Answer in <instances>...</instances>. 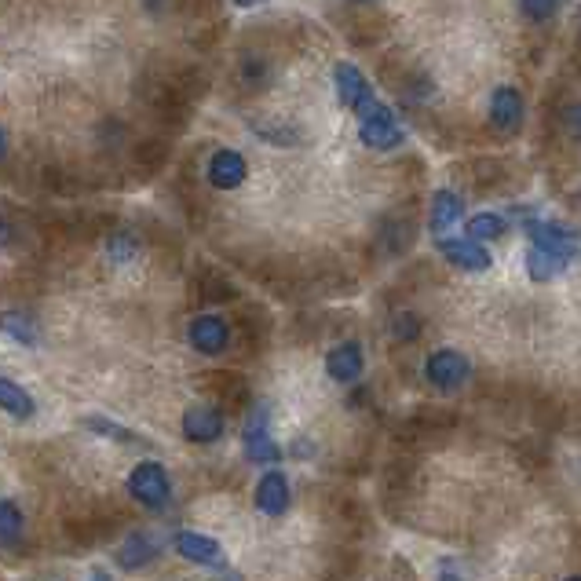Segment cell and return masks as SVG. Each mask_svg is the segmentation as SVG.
Here are the masks:
<instances>
[{"mask_svg":"<svg viewBox=\"0 0 581 581\" xmlns=\"http://www.w3.org/2000/svg\"><path fill=\"white\" fill-rule=\"evenodd\" d=\"M527 234H530L527 275H530V282H538V286H545V282H552L556 275H563L567 264L578 256V245H574L571 231H563L556 223L530 220Z\"/></svg>","mask_w":581,"mask_h":581,"instance_id":"6da1fadb","label":"cell"},{"mask_svg":"<svg viewBox=\"0 0 581 581\" xmlns=\"http://www.w3.org/2000/svg\"><path fill=\"white\" fill-rule=\"evenodd\" d=\"M333 81H337V96L340 103L348 106V110H355L362 117H373V114H381L384 103L377 96H373V88L370 81L362 77V70L355 63H337L333 66Z\"/></svg>","mask_w":581,"mask_h":581,"instance_id":"7a4b0ae2","label":"cell"},{"mask_svg":"<svg viewBox=\"0 0 581 581\" xmlns=\"http://www.w3.org/2000/svg\"><path fill=\"white\" fill-rule=\"evenodd\" d=\"M128 494L136 497L143 508L161 512V508L172 501V483H169L165 465H158V461H139V465L132 468V476H128Z\"/></svg>","mask_w":581,"mask_h":581,"instance_id":"3957f363","label":"cell"},{"mask_svg":"<svg viewBox=\"0 0 581 581\" xmlns=\"http://www.w3.org/2000/svg\"><path fill=\"white\" fill-rule=\"evenodd\" d=\"M424 377H428V384H432L435 391L450 395V391H461L468 384L472 362L454 348H439L428 355V362H424Z\"/></svg>","mask_w":581,"mask_h":581,"instance_id":"277c9868","label":"cell"},{"mask_svg":"<svg viewBox=\"0 0 581 581\" xmlns=\"http://www.w3.org/2000/svg\"><path fill=\"white\" fill-rule=\"evenodd\" d=\"M267 406H253L249 417H245V428H242V446H245V457L253 465H278L282 461V450L275 446L271 432H267Z\"/></svg>","mask_w":581,"mask_h":581,"instance_id":"5b68a950","label":"cell"},{"mask_svg":"<svg viewBox=\"0 0 581 581\" xmlns=\"http://www.w3.org/2000/svg\"><path fill=\"white\" fill-rule=\"evenodd\" d=\"M187 340L201 355H223L231 348V326L220 315H198L191 322V329H187Z\"/></svg>","mask_w":581,"mask_h":581,"instance_id":"8992f818","label":"cell"},{"mask_svg":"<svg viewBox=\"0 0 581 581\" xmlns=\"http://www.w3.org/2000/svg\"><path fill=\"white\" fill-rule=\"evenodd\" d=\"M439 253L457 271H468V275L490 271V253H486L483 242H476V238H439Z\"/></svg>","mask_w":581,"mask_h":581,"instance_id":"52a82bcc","label":"cell"},{"mask_svg":"<svg viewBox=\"0 0 581 581\" xmlns=\"http://www.w3.org/2000/svg\"><path fill=\"white\" fill-rule=\"evenodd\" d=\"M359 139L366 143L370 150H395L402 147V139H406V132L399 128V121H395V114H391L388 106H384L381 114L373 117H362L359 121Z\"/></svg>","mask_w":581,"mask_h":581,"instance_id":"ba28073f","label":"cell"},{"mask_svg":"<svg viewBox=\"0 0 581 581\" xmlns=\"http://www.w3.org/2000/svg\"><path fill=\"white\" fill-rule=\"evenodd\" d=\"M205 176H209V187H216V191H238L245 183V176H249V165H245V158L238 150L223 147L209 158Z\"/></svg>","mask_w":581,"mask_h":581,"instance_id":"9c48e42d","label":"cell"},{"mask_svg":"<svg viewBox=\"0 0 581 581\" xmlns=\"http://www.w3.org/2000/svg\"><path fill=\"white\" fill-rule=\"evenodd\" d=\"M289 505H293V490H289L286 472H278V468L264 472L260 483H256V508H260L264 516L278 519V516H286Z\"/></svg>","mask_w":581,"mask_h":581,"instance_id":"30bf717a","label":"cell"},{"mask_svg":"<svg viewBox=\"0 0 581 581\" xmlns=\"http://www.w3.org/2000/svg\"><path fill=\"white\" fill-rule=\"evenodd\" d=\"M523 96H519L516 88L501 85L490 96V125L501 132V136H512V132H519V125H523Z\"/></svg>","mask_w":581,"mask_h":581,"instance_id":"8fae6325","label":"cell"},{"mask_svg":"<svg viewBox=\"0 0 581 581\" xmlns=\"http://www.w3.org/2000/svg\"><path fill=\"white\" fill-rule=\"evenodd\" d=\"M223 413L216 410V406H205V402H198V406H191V410L183 413V435L191 439V443H216L223 435Z\"/></svg>","mask_w":581,"mask_h":581,"instance_id":"7c38bea8","label":"cell"},{"mask_svg":"<svg viewBox=\"0 0 581 581\" xmlns=\"http://www.w3.org/2000/svg\"><path fill=\"white\" fill-rule=\"evenodd\" d=\"M362 366H366V359H362L359 340H344L326 355V373L337 384H355L362 377Z\"/></svg>","mask_w":581,"mask_h":581,"instance_id":"4fadbf2b","label":"cell"},{"mask_svg":"<svg viewBox=\"0 0 581 581\" xmlns=\"http://www.w3.org/2000/svg\"><path fill=\"white\" fill-rule=\"evenodd\" d=\"M176 552H180L187 563H198V567H212V571H220L223 563V549L220 541L205 538V534H194V530H183L176 534Z\"/></svg>","mask_w":581,"mask_h":581,"instance_id":"5bb4252c","label":"cell"},{"mask_svg":"<svg viewBox=\"0 0 581 581\" xmlns=\"http://www.w3.org/2000/svg\"><path fill=\"white\" fill-rule=\"evenodd\" d=\"M161 541L154 538V534H143V530H136V534H128L125 541H121V549H117V563L125 567V571H139V567H147L154 556H158Z\"/></svg>","mask_w":581,"mask_h":581,"instance_id":"9a60e30c","label":"cell"},{"mask_svg":"<svg viewBox=\"0 0 581 581\" xmlns=\"http://www.w3.org/2000/svg\"><path fill=\"white\" fill-rule=\"evenodd\" d=\"M0 329H4L11 340L26 344V348H37V344H41V329H37V322H33L26 311H4V315H0Z\"/></svg>","mask_w":581,"mask_h":581,"instance_id":"2e32d148","label":"cell"},{"mask_svg":"<svg viewBox=\"0 0 581 581\" xmlns=\"http://www.w3.org/2000/svg\"><path fill=\"white\" fill-rule=\"evenodd\" d=\"M461 212H465V205H461L457 194L439 191L432 201V216H428V223H432V231H450V227L461 220Z\"/></svg>","mask_w":581,"mask_h":581,"instance_id":"e0dca14e","label":"cell"},{"mask_svg":"<svg viewBox=\"0 0 581 581\" xmlns=\"http://www.w3.org/2000/svg\"><path fill=\"white\" fill-rule=\"evenodd\" d=\"M0 410H8L11 417H19V421H30L33 417V399L26 395V388H19L15 381H8V377H0Z\"/></svg>","mask_w":581,"mask_h":581,"instance_id":"ac0fdd59","label":"cell"},{"mask_svg":"<svg viewBox=\"0 0 581 581\" xmlns=\"http://www.w3.org/2000/svg\"><path fill=\"white\" fill-rule=\"evenodd\" d=\"M238 81H242L249 92H260V88L271 85V63L260 59V55H245L242 66H238Z\"/></svg>","mask_w":581,"mask_h":581,"instance_id":"d6986e66","label":"cell"},{"mask_svg":"<svg viewBox=\"0 0 581 581\" xmlns=\"http://www.w3.org/2000/svg\"><path fill=\"white\" fill-rule=\"evenodd\" d=\"M22 527H26V519H22L19 505H15V501H0V545H4V549L19 545Z\"/></svg>","mask_w":581,"mask_h":581,"instance_id":"ffe728a7","label":"cell"},{"mask_svg":"<svg viewBox=\"0 0 581 581\" xmlns=\"http://www.w3.org/2000/svg\"><path fill=\"white\" fill-rule=\"evenodd\" d=\"M169 161V147L161 143V139H143L136 147V165L143 176H154V172H161V165Z\"/></svg>","mask_w":581,"mask_h":581,"instance_id":"44dd1931","label":"cell"},{"mask_svg":"<svg viewBox=\"0 0 581 581\" xmlns=\"http://www.w3.org/2000/svg\"><path fill=\"white\" fill-rule=\"evenodd\" d=\"M465 227H468V238H476V242H497L505 234V220L497 212H479Z\"/></svg>","mask_w":581,"mask_h":581,"instance_id":"7402d4cb","label":"cell"},{"mask_svg":"<svg viewBox=\"0 0 581 581\" xmlns=\"http://www.w3.org/2000/svg\"><path fill=\"white\" fill-rule=\"evenodd\" d=\"M139 253V242H136V234H128V231H114L110 238H106V256L114 260V264H128V260H136Z\"/></svg>","mask_w":581,"mask_h":581,"instance_id":"603a6c76","label":"cell"},{"mask_svg":"<svg viewBox=\"0 0 581 581\" xmlns=\"http://www.w3.org/2000/svg\"><path fill=\"white\" fill-rule=\"evenodd\" d=\"M501 176H505V169H501L497 161H472V169H468V183H472V187H479V191H486V187L501 183Z\"/></svg>","mask_w":581,"mask_h":581,"instance_id":"cb8c5ba5","label":"cell"},{"mask_svg":"<svg viewBox=\"0 0 581 581\" xmlns=\"http://www.w3.org/2000/svg\"><path fill=\"white\" fill-rule=\"evenodd\" d=\"M85 428L106 435V439H117V443H136V435L128 432V428H121V424H114V421H106V417H85Z\"/></svg>","mask_w":581,"mask_h":581,"instance_id":"d4e9b609","label":"cell"},{"mask_svg":"<svg viewBox=\"0 0 581 581\" xmlns=\"http://www.w3.org/2000/svg\"><path fill=\"white\" fill-rule=\"evenodd\" d=\"M519 11H523L530 22H549L552 15L560 11V0H519Z\"/></svg>","mask_w":581,"mask_h":581,"instance_id":"484cf974","label":"cell"},{"mask_svg":"<svg viewBox=\"0 0 581 581\" xmlns=\"http://www.w3.org/2000/svg\"><path fill=\"white\" fill-rule=\"evenodd\" d=\"M256 132H260V139H271V143H282V147L296 143V128L275 125V121H267V125H256Z\"/></svg>","mask_w":581,"mask_h":581,"instance_id":"4316f807","label":"cell"},{"mask_svg":"<svg viewBox=\"0 0 581 581\" xmlns=\"http://www.w3.org/2000/svg\"><path fill=\"white\" fill-rule=\"evenodd\" d=\"M417 333H421V322H417L410 311H402V315L395 318V340H399V344H413Z\"/></svg>","mask_w":581,"mask_h":581,"instance_id":"83f0119b","label":"cell"},{"mask_svg":"<svg viewBox=\"0 0 581 581\" xmlns=\"http://www.w3.org/2000/svg\"><path fill=\"white\" fill-rule=\"evenodd\" d=\"M201 289H205V296H209V300H231V296H234V286L227 282V278H220V275H209L205 282H201Z\"/></svg>","mask_w":581,"mask_h":581,"instance_id":"f1b7e54d","label":"cell"},{"mask_svg":"<svg viewBox=\"0 0 581 581\" xmlns=\"http://www.w3.org/2000/svg\"><path fill=\"white\" fill-rule=\"evenodd\" d=\"M563 128H567V136L581 143V103H571L563 110Z\"/></svg>","mask_w":581,"mask_h":581,"instance_id":"f546056e","label":"cell"},{"mask_svg":"<svg viewBox=\"0 0 581 581\" xmlns=\"http://www.w3.org/2000/svg\"><path fill=\"white\" fill-rule=\"evenodd\" d=\"M11 238H15V231H11V223L0 216V245H11Z\"/></svg>","mask_w":581,"mask_h":581,"instance_id":"4dcf8cb0","label":"cell"},{"mask_svg":"<svg viewBox=\"0 0 581 581\" xmlns=\"http://www.w3.org/2000/svg\"><path fill=\"white\" fill-rule=\"evenodd\" d=\"M8 154V136H4V128H0V158Z\"/></svg>","mask_w":581,"mask_h":581,"instance_id":"1f68e13d","label":"cell"},{"mask_svg":"<svg viewBox=\"0 0 581 581\" xmlns=\"http://www.w3.org/2000/svg\"><path fill=\"white\" fill-rule=\"evenodd\" d=\"M88 581H114V578H110L106 571H92V578H88Z\"/></svg>","mask_w":581,"mask_h":581,"instance_id":"d6a6232c","label":"cell"},{"mask_svg":"<svg viewBox=\"0 0 581 581\" xmlns=\"http://www.w3.org/2000/svg\"><path fill=\"white\" fill-rule=\"evenodd\" d=\"M439 581H461V578H457L454 571H443V574H439Z\"/></svg>","mask_w":581,"mask_h":581,"instance_id":"836d02e7","label":"cell"},{"mask_svg":"<svg viewBox=\"0 0 581 581\" xmlns=\"http://www.w3.org/2000/svg\"><path fill=\"white\" fill-rule=\"evenodd\" d=\"M238 8H253V4H260V0H234Z\"/></svg>","mask_w":581,"mask_h":581,"instance_id":"e575fe53","label":"cell"},{"mask_svg":"<svg viewBox=\"0 0 581 581\" xmlns=\"http://www.w3.org/2000/svg\"><path fill=\"white\" fill-rule=\"evenodd\" d=\"M563 581H581V574H571V578H563Z\"/></svg>","mask_w":581,"mask_h":581,"instance_id":"d590c367","label":"cell"},{"mask_svg":"<svg viewBox=\"0 0 581 581\" xmlns=\"http://www.w3.org/2000/svg\"><path fill=\"white\" fill-rule=\"evenodd\" d=\"M359 4H366V0H359Z\"/></svg>","mask_w":581,"mask_h":581,"instance_id":"8d00e7d4","label":"cell"}]
</instances>
